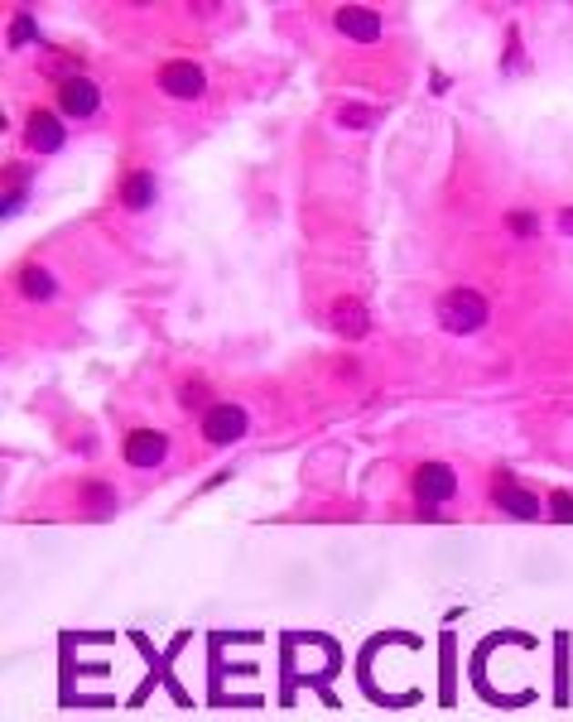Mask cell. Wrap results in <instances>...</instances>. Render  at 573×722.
<instances>
[{
  "label": "cell",
  "mask_w": 573,
  "mask_h": 722,
  "mask_svg": "<svg viewBox=\"0 0 573 722\" xmlns=\"http://www.w3.org/2000/svg\"><path fill=\"white\" fill-rule=\"evenodd\" d=\"M486 323V299L477 290H448L438 299V328L448 332H477Z\"/></svg>",
  "instance_id": "6da1fadb"
},
{
  "label": "cell",
  "mask_w": 573,
  "mask_h": 722,
  "mask_svg": "<svg viewBox=\"0 0 573 722\" xmlns=\"http://www.w3.org/2000/svg\"><path fill=\"white\" fill-rule=\"evenodd\" d=\"M410 486H414V496L425 501V506H444V501H453V492H458V477H453L448 463H425Z\"/></svg>",
  "instance_id": "7a4b0ae2"
},
{
  "label": "cell",
  "mask_w": 573,
  "mask_h": 722,
  "mask_svg": "<svg viewBox=\"0 0 573 722\" xmlns=\"http://www.w3.org/2000/svg\"><path fill=\"white\" fill-rule=\"evenodd\" d=\"M251 429V414L241 405H212L202 414V439L208 443H236Z\"/></svg>",
  "instance_id": "3957f363"
},
{
  "label": "cell",
  "mask_w": 573,
  "mask_h": 722,
  "mask_svg": "<svg viewBox=\"0 0 573 722\" xmlns=\"http://www.w3.org/2000/svg\"><path fill=\"white\" fill-rule=\"evenodd\" d=\"M159 87L169 97L193 102V97H202V68H198V63H189V58H174V63H164V68H159Z\"/></svg>",
  "instance_id": "277c9868"
},
{
  "label": "cell",
  "mask_w": 573,
  "mask_h": 722,
  "mask_svg": "<svg viewBox=\"0 0 573 722\" xmlns=\"http://www.w3.org/2000/svg\"><path fill=\"white\" fill-rule=\"evenodd\" d=\"M328 328L337 332V338H366V332H371V313H366L362 299H333Z\"/></svg>",
  "instance_id": "5b68a950"
},
{
  "label": "cell",
  "mask_w": 573,
  "mask_h": 722,
  "mask_svg": "<svg viewBox=\"0 0 573 722\" xmlns=\"http://www.w3.org/2000/svg\"><path fill=\"white\" fill-rule=\"evenodd\" d=\"M333 25L343 29L347 39H357V44H376L381 39V15L366 10V5H343L333 15Z\"/></svg>",
  "instance_id": "8992f818"
},
{
  "label": "cell",
  "mask_w": 573,
  "mask_h": 722,
  "mask_svg": "<svg viewBox=\"0 0 573 722\" xmlns=\"http://www.w3.org/2000/svg\"><path fill=\"white\" fill-rule=\"evenodd\" d=\"M164 453H169V439H164V433H155V429H135V433H126V463H130V467H159Z\"/></svg>",
  "instance_id": "52a82bcc"
},
{
  "label": "cell",
  "mask_w": 573,
  "mask_h": 722,
  "mask_svg": "<svg viewBox=\"0 0 573 722\" xmlns=\"http://www.w3.org/2000/svg\"><path fill=\"white\" fill-rule=\"evenodd\" d=\"M58 107H63L67 116H92V111L101 107L97 82H92V77H67L63 87H58Z\"/></svg>",
  "instance_id": "ba28073f"
},
{
  "label": "cell",
  "mask_w": 573,
  "mask_h": 722,
  "mask_svg": "<svg viewBox=\"0 0 573 722\" xmlns=\"http://www.w3.org/2000/svg\"><path fill=\"white\" fill-rule=\"evenodd\" d=\"M25 145H29V149H39V155H54V149L63 145V126H58V116H54V111H34L29 121H25Z\"/></svg>",
  "instance_id": "9c48e42d"
},
{
  "label": "cell",
  "mask_w": 573,
  "mask_h": 722,
  "mask_svg": "<svg viewBox=\"0 0 573 722\" xmlns=\"http://www.w3.org/2000/svg\"><path fill=\"white\" fill-rule=\"evenodd\" d=\"M492 496H496L501 511H511V515H520V520H530V515L539 511V501L526 492V486H516L511 477H496V492H492Z\"/></svg>",
  "instance_id": "30bf717a"
},
{
  "label": "cell",
  "mask_w": 573,
  "mask_h": 722,
  "mask_svg": "<svg viewBox=\"0 0 573 722\" xmlns=\"http://www.w3.org/2000/svg\"><path fill=\"white\" fill-rule=\"evenodd\" d=\"M20 294L34 299V304H48V299H58V280L39 270V265H29V270H20Z\"/></svg>",
  "instance_id": "8fae6325"
},
{
  "label": "cell",
  "mask_w": 573,
  "mask_h": 722,
  "mask_svg": "<svg viewBox=\"0 0 573 722\" xmlns=\"http://www.w3.org/2000/svg\"><path fill=\"white\" fill-rule=\"evenodd\" d=\"M155 193H159L155 188V174H126V183H121V203L135 208V212L155 203Z\"/></svg>",
  "instance_id": "7c38bea8"
},
{
  "label": "cell",
  "mask_w": 573,
  "mask_h": 722,
  "mask_svg": "<svg viewBox=\"0 0 573 722\" xmlns=\"http://www.w3.org/2000/svg\"><path fill=\"white\" fill-rule=\"evenodd\" d=\"M179 400H183L189 410H202V414H208V385H202V381H189V385L179 391Z\"/></svg>",
  "instance_id": "4fadbf2b"
},
{
  "label": "cell",
  "mask_w": 573,
  "mask_h": 722,
  "mask_svg": "<svg viewBox=\"0 0 573 722\" xmlns=\"http://www.w3.org/2000/svg\"><path fill=\"white\" fill-rule=\"evenodd\" d=\"M87 506H92L97 515H111V511H116V501H111V486H87Z\"/></svg>",
  "instance_id": "5bb4252c"
},
{
  "label": "cell",
  "mask_w": 573,
  "mask_h": 722,
  "mask_svg": "<svg viewBox=\"0 0 573 722\" xmlns=\"http://www.w3.org/2000/svg\"><path fill=\"white\" fill-rule=\"evenodd\" d=\"M29 39H34V20L29 15H15L10 20V44H29Z\"/></svg>",
  "instance_id": "9a60e30c"
},
{
  "label": "cell",
  "mask_w": 573,
  "mask_h": 722,
  "mask_svg": "<svg viewBox=\"0 0 573 722\" xmlns=\"http://www.w3.org/2000/svg\"><path fill=\"white\" fill-rule=\"evenodd\" d=\"M506 227L520 231V237H535V217L530 212H511V217H506Z\"/></svg>",
  "instance_id": "2e32d148"
},
{
  "label": "cell",
  "mask_w": 573,
  "mask_h": 722,
  "mask_svg": "<svg viewBox=\"0 0 573 722\" xmlns=\"http://www.w3.org/2000/svg\"><path fill=\"white\" fill-rule=\"evenodd\" d=\"M554 515H559V520H573V496H564V492L554 496Z\"/></svg>",
  "instance_id": "e0dca14e"
},
{
  "label": "cell",
  "mask_w": 573,
  "mask_h": 722,
  "mask_svg": "<svg viewBox=\"0 0 573 722\" xmlns=\"http://www.w3.org/2000/svg\"><path fill=\"white\" fill-rule=\"evenodd\" d=\"M371 111H343V126H366Z\"/></svg>",
  "instance_id": "ac0fdd59"
},
{
  "label": "cell",
  "mask_w": 573,
  "mask_h": 722,
  "mask_svg": "<svg viewBox=\"0 0 573 722\" xmlns=\"http://www.w3.org/2000/svg\"><path fill=\"white\" fill-rule=\"evenodd\" d=\"M559 231H568V237H573V208H568V212H559Z\"/></svg>",
  "instance_id": "d6986e66"
}]
</instances>
